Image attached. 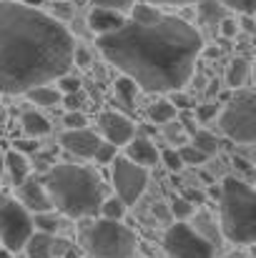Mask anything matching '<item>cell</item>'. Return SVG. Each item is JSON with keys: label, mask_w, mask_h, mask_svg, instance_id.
I'll return each mask as SVG.
<instances>
[{"label": "cell", "mask_w": 256, "mask_h": 258, "mask_svg": "<svg viewBox=\"0 0 256 258\" xmlns=\"http://www.w3.org/2000/svg\"><path fill=\"white\" fill-rule=\"evenodd\" d=\"M148 5H191V3H198V0H143Z\"/></svg>", "instance_id": "obj_41"}, {"label": "cell", "mask_w": 256, "mask_h": 258, "mask_svg": "<svg viewBox=\"0 0 256 258\" xmlns=\"http://www.w3.org/2000/svg\"><path fill=\"white\" fill-rule=\"evenodd\" d=\"M85 103L83 93L81 90H73V93H63V105L68 108V110H81Z\"/></svg>", "instance_id": "obj_33"}, {"label": "cell", "mask_w": 256, "mask_h": 258, "mask_svg": "<svg viewBox=\"0 0 256 258\" xmlns=\"http://www.w3.org/2000/svg\"><path fill=\"white\" fill-rule=\"evenodd\" d=\"M95 8H111V10H126V8H131V0H90Z\"/></svg>", "instance_id": "obj_36"}, {"label": "cell", "mask_w": 256, "mask_h": 258, "mask_svg": "<svg viewBox=\"0 0 256 258\" xmlns=\"http://www.w3.org/2000/svg\"><path fill=\"white\" fill-rule=\"evenodd\" d=\"M33 233L30 213L13 198L0 196V241L5 251H23Z\"/></svg>", "instance_id": "obj_7"}, {"label": "cell", "mask_w": 256, "mask_h": 258, "mask_svg": "<svg viewBox=\"0 0 256 258\" xmlns=\"http://www.w3.org/2000/svg\"><path fill=\"white\" fill-rule=\"evenodd\" d=\"M173 123V120H171ZM171 123H166L169 125V131H166V138H169L171 143H176V146H183L186 143V136H183V128L176 123V125H171Z\"/></svg>", "instance_id": "obj_37"}, {"label": "cell", "mask_w": 256, "mask_h": 258, "mask_svg": "<svg viewBox=\"0 0 256 258\" xmlns=\"http://www.w3.org/2000/svg\"><path fill=\"white\" fill-rule=\"evenodd\" d=\"M83 248L90 258H133L138 238L121 221L98 218L83 228Z\"/></svg>", "instance_id": "obj_5"}, {"label": "cell", "mask_w": 256, "mask_h": 258, "mask_svg": "<svg viewBox=\"0 0 256 258\" xmlns=\"http://www.w3.org/2000/svg\"><path fill=\"white\" fill-rule=\"evenodd\" d=\"M126 23V18L118 13V10H111V8H95L88 13V25L90 30H95L98 35H106V33H113L118 30L121 25Z\"/></svg>", "instance_id": "obj_14"}, {"label": "cell", "mask_w": 256, "mask_h": 258, "mask_svg": "<svg viewBox=\"0 0 256 258\" xmlns=\"http://www.w3.org/2000/svg\"><path fill=\"white\" fill-rule=\"evenodd\" d=\"M159 161L169 168V171L178 173L183 168V161H181V156H178V151L176 148H166V151H159Z\"/></svg>", "instance_id": "obj_28"}, {"label": "cell", "mask_w": 256, "mask_h": 258, "mask_svg": "<svg viewBox=\"0 0 256 258\" xmlns=\"http://www.w3.org/2000/svg\"><path fill=\"white\" fill-rule=\"evenodd\" d=\"M3 171H8L10 180H13V185H20L23 180H28L30 166H28V161H25V156H23V153L10 151V153H5V156H3Z\"/></svg>", "instance_id": "obj_16"}, {"label": "cell", "mask_w": 256, "mask_h": 258, "mask_svg": "<svg viewBox=\"0 0 256 258\" xmlns=\"http://www.w3.org/2000/svg\"><path fill=\"white\" fill-rule=\"evenodd\" d=\"M0 123H3V108H0Z\"/></svg>", "instance_id": "obj_50"}, {"label": "cell", "mask_w": 256, "mask_h": 258, "mask_svg": "<svg viewBox=\"0 0 256 258\" xmlns=\"http://www.w3.org/2000/svg\"><path fill=\"white\" fill-rule=\"evenodd\" d=\"M23 248L28 251V258H61L71 248V243L63 241V238H56L53 233L33 231Z\"/></svg>", "instance_id": "obj_11"}, {"label": "cell", "mask_w": 256, "mask_h": 258, "mask_svg": "<svg viewBox=\"0 0 256 258\" xmlns=\"http://www.w3.org/2000/svg\"><path fill=\"white\" fill-rule=\"evenodd\" d=\"M113 158H116V146L100 141V146H98L95 153H93V161H98V163H111Z\"/></svg>", "instance_id": "obj_30"}, {"label": "cell", "mask_w": 256, "mask_h": 258, "mask_svg": "<svg viewBox=\"0 0 256 258\" xmlns=\"http://www.w3.org/2000/svg\"><path fill=\"white\" fill-rule=\"evenodd\" d=\"M98 128H100V138H103L106 143L116 146V148L126 146V143L136 136V125H133L126 115H121V113H116V110L100 113Z\"/></svg>", "instance_id": "obj_10"}, {"label": "cell", "mask_w": 256, "mask_h": 258, "mask_svg": "<svg viewBox=\"0 0 256 258\" xmlns=\"http://www.w3.org/2000/svg\"><path fill=\"white\" fill-rule=\"evenodd\" d=\"M241 25H244V28H246V30L251 33V30H254V20H251V15H244V20H241Z\"/></svg>", "instance_id": "obj_45"}, {"label": "cell", "mask_w": 256, "mask_h": 258, "mask_svg": "<svg viewBox=\"0 0 256 258\" xmlns=\"http://www.w3.org/2000/svg\"><path fill=\"white\" fill-rule=\"evenodd\" d=\"M219 115V105L216 103H206V105H198L196 108V118L201 120V123H209L211 118H216Z\"/></svg>", "instance_id": "obj_35"}, {"label": "cell", "mask_w": 256, "mask_h": 258, "mask_svg": "<svg viewBox=\"0 0 256 258\" xmlns=\"http://www.w3.org/2000/svg\"><path fill=\"white\" fill-rule=\"evenodd\" d=\"M153 213H156L159 218H164V221L169 218V211H166V206H161V203H159V206H153Z\"/></svg>", "instance_id": "obj_44"}, {"label": "cell", "mask_w": 256, "mask_h": 258, "mask_svg": "<svg viewBox=\"0 0 256 258\" xmlns=\"http://www.w3.org/2000/svg\"><path fill=\"white\" fill-rule=\"evenodd\" d=\"M224 8H231L236 13H244V15H251L254 13V0H219Z\"/></svg>", "instance_id": "obj_32"}, {"label": "cell", "mask_w": 256, "mask_h": 258, "mask_svg": "<svg viewBox=\"0 0 256 258\" xmlns=\"http://www.w3.org/2000/svg\"><path fill=\"white\" fill-rule=\"evenodd\" d=\"M221 203V233L234 246H251L256 238V196L241 178H224L219 188Z\"/></svg>", "instance_id": "obj_4"}, {"label": "cell", "mask_w": 256, "mask_h": 258, "mask_svg": "<svg viewBox=\"0 0 256 258\" xmlns=\"http://www.w3.org/2000/svg\"><path fill=\"white\" fill-rule=\"evenodd\" d=\"M249 73H251L249 60H246V58H234V60L229 63V68H226V83L231 88H236V90H241L244 83L249 81Z\"/></svg>", "instance_id": "obj_18"}, {"label": "cell", "mask_w": 256, "mask_h": 258, "mask_svg": "<svg viewBox=\"0 0 256 258\" xmlns=\"http://www.w3.org/2000/svg\"><path fill=\"white\" fill-rule=\"evenodd\" d=\"M113 171H111V183L116 188V196L126 203V206H133L146 185H148V173L143 166H136L133 161H128L126 156H116L113 161Z\"/></svg>", "instance_id": "obj_9"}, {"label": "cell", "mask_w": 256, "mask_h": 258, "mask_svg": "<svg viewBox=\"0 0 256 258\" xmlns=\"http://www.w3.org/2000/svg\"><path fill=\"white\" fill-rule=\"evenodd\" d=\"M13 151H18V153H35L38 151V143L35 141H15V148Z\"/></svg>", "instance_id": "obj_39"}, {"label": "cell", "mask_w": 256, "mask_h": 258, "mask_svg": "<svg viewBox=\"0 0 256 258\" xmlns=\"http://www.w3.org/2000/svg\"><path fill=\"white\" fill-rule=\"evenodd\" d=\"M164 248H166V253L171 258H214L216 256L214 241L203 238L196 228H191L183 221L169 226V231L164 236Z\"/></svg>", "instance_id": "obj_8"}, {"label": "cell", "mask_w": 256, "mask_h": 258, "mask_svg": "<svg viewBox=\"0 0 256 258\" xmlns=\"http://www.w3.org/2000/svg\"><path fill=\"white\" fill-rule=\"evenodd\" d=\"M176 115H178V110L173 108L171 100H156V103L148 108V118H151V123H156V125H166L171 120H176Z\"/></svg>", "instance_id": "obj_20"}, {"label": "cell", "mask_w": 256, "mask_h": 258, "mask_svg": "<svg viewBox=\"0 0 256 258\" xmlns=\"http://www.w3.org/2000/svg\"><path fill=\"white\" fill-rule=\"evenodd\" d=\"M40 183L45 185L50 203L71 218L95 216L100 208L103 185H100V178L90 168L61 163L45 173V178Z\"/></svg>", "instance_id": "obj_3"}, {"label": "cell", "mask_w": 256, "mask_h": 258, "mask_svg": "<svg viewBox=\"0 0 256 258\" xmlns=\"http://www.w3.org/2000/svg\"><path fill=\"white\" fill-rule=\"evenodd\" d=\"M35 228L43 231V233H56V231H58V218H56L50 211L35 213Z\"/></svg>", "instance_id": "obj_27"}, {"label": "cell", "mask_w": 256, "mask_h": 258, "mask_svg": "<svg viewBox=\"0 0 256 258\" xmlns=\"http://www.w3.org/2000/svg\"><path fill=\"white\" fill-rule=\"evenodd\" d=\"M20 206L30 213H43V211H50L53 203H50V196L45 190V185L40 180H23L20 185Z\"/></svg>", "instance_id": "obj_13"}, {"label": "cell", "mask_w": 256, "mask_h": 258, "mask_svg": "<svg viewBox=\"0 0 256 258\" xmlns=\"http://www.w3.org/2000/svg\"><path fill=\"white\" fill-rule=\"evenodd\" d=\"M136 93H138V86H136L131 78L121 76V78L116 81V95H118L126 105H133V103H136Z\"/></svg>", "instance_id": "obj_24"}, {"label": "cell", "mask_w": 256, "mask_h": 258, "mask_svg": "<svg viewBox=\"0 0 256 258\" xmlns=\"http://www.w3.org/2000/svg\"><path fill=\"white\" fill-rule=\"evenodd\" d=\"M100 136L95 131H90L88 125L85 128H76V131H66L61 136V146L73 153V156H81V158H93L95 148L100 146Z\"/></svg>", "instance_id": "obj_12"}, {"label": "cell", "mask_w": 256, "mask_h": 258, "mask_svg": "<svg viewBox=\"0 0 256 258\" xmlns=\"http://www.w3.org/2000/svg\"><path fill=\"white\" fill-rule=\"evenodd\" d=\"M191 213H193V203H188L183 196H176L173 203H171V216H176V218H188Z\"/></svg>", "instance_id": "obj_29"}, {"label": "cell", "mask_w": 256, "mask_h": 258, "mask_svg": "<svg viewBox=\"0 0 256 258\" xmlns=\"http://www.w3.org/2000/svg\"><path fill=\"white\" fill-rule=\"evenodd\" d=\"M0 178H3V151H0Z\"/></svg>", "instance_id": "obj_48"}, {"label": "cell", "mask_w": 256, "mask_h": 258, "mask_svg": "<svg viewBox=\"0 0 256 258\" xmlns=\"http://www.w3.org/2000/svg\"><path fill=\"white\" fill-rule=\"evenodd\" d=\"M126 158L133 161L136 166L148 168V166H156L159 151H156V146H153L148 138H136V136H133V138L126 143Z\"/></svg>", "instance_id": "obj_15"}, {"label": "cell", "mask_w": 256, "mask_h": 258, "mask_svg": "<svg viewBox=\"0 0 256 258\" xmlns=\"http://www.w3.org/2000/svg\"><path fill=\"white\" fill-rule=\"evenodd\" d=\"M73 63H78V66H90V55H88L85 48H76V50H73Z\"/></svg>", "instance_id": "obj_40"}, {"label": "cell", "mask_w": 256, "mask_h": 258, "mask_svg": "<svg viewBox=\"0 0 256 258\" xmlns=\"http://www.w3.org/2000/svg\"><path fill=\"white\" fill-rule=\"evenodd\" d=\"M23 131L28 133V136H45V133H50V123H48V118L45 115H40V113H35V110H25L23 113Z\"/></svg>", "instance_id": "obj_19"}, {"label": "cell", "mask_w": 256, "mask_h": 258, "mask_svg": "<svg viewBox=\"0 0 256 258\" xmlns=\"http://www.w3.org/2000/svg\"><path fill=\"white\" fill-rule=\"evenodd\" d=\"M161 18V10L156 8V5H148V3H138V5H133V23H153V20H159Z\"/></svg>", "instance_id": "obj_26"}, {"label": "cell", "mask_w": 256, "mask_h": 258, "mask_svg": "<svg viewBox=\"0 0 256 258\" xmlns=\"http://www.w3.org/2000/svg\"><path fill=\"white\" fill-rule=\"evenodd\" d=\"M188 203H201L203 201V193L201 190H186V196H183Z\"/></svg>", "instance_id": "obj_43"}, {"label": "cell", "mask_w": 256, "mask_h": 258, "mask_svg": "<svg viewBox=\"0 0 256 258\" xmlns=\"http://www.w3.org/2000/svg\"><path fill=\"white\" fill-rule=\"evenodd\" d=\"M58 90H61V93H73V90H81V78L63 73V76L58 78Z\"/></svg>", "instance_id": "obj_34"}, {"label": "cell", "mask_w": 256, "mask_h": 258, "mask_svg": "<svg viewBox=\"0 0 256 258\" xmlns=\"http://www.w3.org/2000/svg\"><path fill=\"white\" fill-rule=\"evenodd\" d=\"M63 256H66V258H78V253H76V248H68Z\"/></svg>", "instance_id": "obj_47"}, {"label": "cell", "mask_w": 256, "mask_h": 258, "mask_svg": "<svg viewBox=\"0 0 256 258\" xmlns=\"http://www.w3.org/2000/svg\"><path fill=\"white\" fill-rule=\"evenodd\" d=\"M219 128L224 136H229L236 143L251 146L256 138V100L251 90H239L236 98L229 100V105L219 115Z\"/></svg>", "instance_id": "obj_6"}, {"label": "cell", "mask_w": 256, "mask_h": 258, "mask_svg": "<svg viewBox=\"0 0 256 258\" xmlns=\"http://www.w3.org/2000/svg\"><path fill=\"white\" fill-rule=\"evenodd\" d=\"M0 258H10L8 256V251H0Z\"/></svg>", "instance_id": "obj_49"}, {"label": "cell", "mask_w": 256, "mask_h": 258, "mask_svg": "<svg viewBox=\"0 0 256 258\" xmlns=\"http://www.w3.org/2000/svg\"><path fill=\"white\" fill-rule=\"evenodd\" d=\"M193 146H196L201 153H206V156H211V153L219 151V141H216V136L209 133V131H196V133H193Z\"/></svg>", "instance_id": "obj_25"}, {"label": "cell", "mask_w": 256, "mask_h": 258, "mask_svg": "<svg viewBox=\"0 0 256 258\" xmlns=\"http://www.w3.org/2000/svg\"><path fill=\"white\" fill-rule=\"evenodd\" d=\"M28 100L35 103V105H43V108H50L61 100V90L53 88L50 83H43V86H33L30 90H25Z\"/></svg>", "instance_id": "obj_17"}, {"label": "cell", "mask_w": 256, "mask_h": 258, "mask_svg": "<svg viewBox=\"0 0 256 258\" xmlns=\"http://www.w3.org/2000/svg\"><path fill=\"white\" fill-rule=\"evenodd\" d=\"M219 28H221V35H224V38H234L236 30H239V23H236L234 18H224V20L219 23Z\"/></svg>", "instance_id": "obj_38"}, {"label": "cell", "mask_w": 256, "mask_h": 258, "mask_svg": "<svg viewBox=\"0 0 256 258\" xmlns=\"http://www.w3.org/2000/svg\"><path fill=\"white\" fill-rule=\"evenodd\" d=\"M171 103H173V108H176V110H178V108H188V105H191V100H188L183 93H176Z\"/></svg>", "instance_id": "obj_42"}, {"label": "cell", "mask_w": 256, "mask_h": 258, "mask_svg": "<svg viewBox=\"0 0 256 258\" xmlns=\"http://www.w3.org/2000/svg\"><path fill=\"white\" fill-rule=\"evenodd\" d=\"M98 213H100L103 218L121 221V218H123V213H126V203H123L118 196H113V198H103V201H100V208H98Z\"/></svg>", "instance_id": "obj_22"}, {"label": "cell", "mask_w": 256, "mask_h": 258, "mask_svg": "<svg viewBox=\"0 0 256 258\" xmlns=\"http://www.w3.org/2000/svg\"><path fill=\"white\" fill-rule=\"evenodd\" d=\"M198 13H201V20H203L206 25H219V23L226 18L224 5H221L219 0H201Z\"/></svg>", "instance_id": "obj_21"}, {"label": "cell", "mask_w": 256, "mask_h": 258, "mask_svg": "<svg viewBox=\"0 0 256 258\" xmlns=\"http://www.w3.org/2000/svg\"><path fill=\"white\" fill-rule=\"evenodd\" d=\"M98 50L138 88L176 93L191 81L203 38L183 18L161 13L153 23L126 20L118 30L98 35Z\"/></svg>", "instance_id": "obj_1"}, {"label": "cell", "mask_w": 256, "mask_h": 258, "mask_svg": "<svg viewBox=\"0 0 256 258\" xmlns=\"http://www.w3.org/2000/svg\"><path fill=\"white\" fill-rule=\"evenodd\" d=\"M73 35L48 13L0 0V93L58 81L73 66Z\"/></svg>", "instance_id": "obj_2"}, {"label": "cell", "mask_w": 256, "mask_h": 258, "mask_svg": "<svg viewBox=\"0 0 256 258\" xmlns=\"http://www.w3.org/2000/svg\"><path fill=\"white\" fill-rule=\"evenodd\" d=\"M63 123H66L68 131H76V128H85V125H88V120H85V115L81 110H68V113L63 115Z\"/></svg>", "instance_id": "obj_31"}, {"label": "cell", "mask_w": 256, "mask_h": 258, "mask_svg": "<svg viewBox=\"0 0 256 258\" xmlns=\"http://www.w3.org/2000/svg\"><path fill=\"white\" fill-rule=\"evenodd\" d=\"M23 5H30V8H38V5H43V0H23Z\"/></svg>", "instance_id": "obj_46"}, {"label": "cell", "mask_w": 256, "mask_h": 258, "mask_svg": "<svg viewBox=\"0 0 256 258\" xmlns=\"http://www.w3.org/2000/svg\"><path fill=\"white\" fill-rule=\"evenodd\" d=\"M178 151V156H181V161H183V166H201V163H206V153H201L193 143H183V146H178L176 148Z\"/></svg>", "instance_id": "obj_23"}]
</instances>
